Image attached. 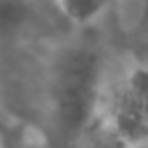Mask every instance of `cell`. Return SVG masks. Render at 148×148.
Wrapping results in <instances>:
<instances>
[{"instance_id": "2", "label": "cell", "mask_w": 148, "mask_h": 148, "mask_svg": "<svg viewBox=\"0 0 148 148\" xmlns=\"http://www.w3.org/2000/svg\"><path fill=\"white\" fill-rule=\"evenodd\" d=\"M148 139V65L130 67L106 88L90 148H130Z\"/></svg>"}, {"instance_id": "3", "label": "cell", "mask_w": 148, "mask_h": 148, "mask_svg": "<svg viewBox=\"0 0 148 148\" xmlns=\"http://www.w3.org/2000/svg\"><path fill=\"white\" fill-rule=\"evenodd\" d=\"M42 9L37 0H0V46L18 44L39 28Z\"/></svg>"}, {"instance_id": "1", "label": "cell", "mask_w": 148, "mask_h": 148, "mask_svg": "<svg viewBox=\"0 0 148 148\" xmlns=\"http://www.w3.org/2000/svg\"><path fill=\"white\" fill-rule=\"evenodd\" d=\"M106 56L99 44H62L46 72V120L51 148H90L106 97Z\"/></svg>"}, {"instance_id": "5", "label": "cell", "mask_w": 148, "mask_h": 148, "mask_svg": "<svg viewBox=\"0 0 148 148\" xmlns=\"http://www.w3.org/2000/svg\"><path fill=\"white\" fill-rule=\"evenodd\" d=\"M58 5L65 18H69L76 25H86L95 21L111 5V0H58Z\"/></svg>"}, {"instance_id": "4", "label": "cell", "mask_w": 148, "mask_h": 148, "mask_svg": "<svg viewBox=\"0 0 148 148\" xmlns=\"http://www.w3.org/2000/svg\"><path fill=\"white\" fill-rule=\"evenodd\" d=\"M0 148H51V141L39 125L12 123L0 130Z\"/></svg>"}, {"instance_id": "6", "label": "cell", "mask_w": 148, "mask_h": 148, "mask_svg": "<svg viewBox=\"0 0 148 148\" xmlns=\"http://www.w3.org/2000/svg\"><path fill=\"white\" fill-rule=\"evenodd\" d=\"M130 148H148V139L141 141V143H136V146H130Z\"/></svg>"}]
</instances>
